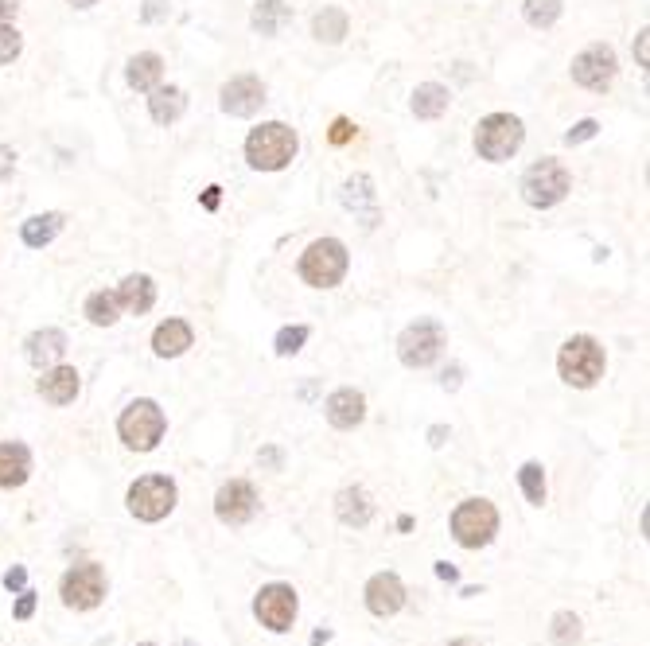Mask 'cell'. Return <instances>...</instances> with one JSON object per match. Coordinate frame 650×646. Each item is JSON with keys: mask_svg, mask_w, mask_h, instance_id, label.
Listing matches in <instances>:
<instances>
[{"mask_svg": "<svg viewBox=\"0 0 650 646\" xmlns=\"http://www.w3.org/2000/svg\"><path fill=\"white\" fill-rule=\"evenodd\" d=\"M296 148H300V141H296L292 125L265 121V125L250 129V137H246V160L257 172H281L296 160Z\"/></svg>", "mask_w": 650, "mask_h": 646, "instance_id": "1", "label": "cell"}, {"mask_svg": "<svg viewBox=\"0 0 650 646\" xmlns=\"http://www.w3.org/2000/svg\"><path fill=\"white\" fill-rule=\"evenodd\" d=\"M604 347L592 339V335H573V339H565V347H561V355H557V370H561V378L573 386V390H592L600 378H604Z\"/></svg>", "mask_w": 650, "mask_h": 646, "instance_id": "2", "label": "cell"}, {"mask_svg": "<svg viewBox=\"0 0 650 646\" xmlns=\"http://www.w3.org/2000/svg\"><path fill=\"white\" fill-rule=\"evenodd\" d=\"M347 265H351V253L339 238H316L300 253V281L312 288H335L347 277Z\"/></svg>", "mask_w": 650, "mask_h": 646, "instance_id": "3", "label": "cell"}, {"mask_svg": "<svg viewBox=\"0 0 650 646\" xmlns=\"http://www.w3.org/2000/svg\"><path fill=\"white\" fill-rule=\"evenodd\" d=\"M569 191H573V176H569V168H565L561 160H553V156L530 164L526 176H522V199H526L530 207H538V211L557 207Z\"/></svg>", "mask_w": 650, "mask_h": 646, "instance_id": "4", "label": "cell"}, {"mask_svg": "<svg viewBox=\"0 0 650 646\" xmlns=\"http://www.w3.org/2000/svg\"><path fill=\"white\" fill-rule=\"evenodd\" d=\"M526 141V129L514 113H487L479 125H475V152L491 164H503L510 160Z\"/></svg>", "mask_w": 650, "mask_h": 646, "instance_id": "5", "label": "cell"}, {"mask_svg": "<svg viewBox=\"0 0 650 646\" xmlns=\"http://www.w3.org/2000/svg\"><path fill=\"white\" fill-rule=\"evenodd\" d=\"M164 429H168L164 409H160L152 397H137V401L117 417V432H121V440H125L133 452H152V448L164 440Z\"/></svg>", "mask_w": 650, "mask_h": 646, "instance_id": "6", "label": "cell"}, {"mask_svg": "<svg viewBox=\"0 0 650 646\" xmlns=\"http://www.w3.org/2000/svg\"><path fill=\"white\" fill-rule=\"evenodd\" d=\"M499 534V510L487 499H464L452 510V538L464 549H483Z\"/></svg>", "mask_w": 650, "mask_h": 646, "instance_id": "7", "label": "cell"}, {"mask_svg": "<svg viewBox=\"0 0 650 646\" xmlns=\"http://www.w3.org/2000/svg\"><path fill=\"white\" fill-rule=\"evenodd\" d=\"M125 503H129V514H133V518H141V522H160V518H168L172 506H176V483H172L168 475H145V479H137V483L129 487Z\"/></svg>", "mask_w": 650, "mask_h": 646, "instance_id": "8", "label": "cell"}, {"mask_svg": "<svg viewBox=\"0 0 650 646\" xmlns=\"http://www.w3.org/2000/svg\"><path fill=\"white\" fill-rule=\"evenodd\" d=\"M444 351V327L436 320H417L409 323L398 335V359L409 366V370H425L433 366Z\"/></svg>", "mask_w": 650, "mask_h": 646, "instance_id": "9", "label": "cell"}, {"mask_svg": "<svg viewBox=\"0 0 650 646\" xmlns=\"http://www.w3.org/2000/svg\"><path fill=\"white\" fill-rule=\"evenodd\" d=\"M59 596H63V604L74 611L98 608V604L106 600V569L94 565V561L74 565L71 573L63 576V584H59Z\"/></svg>", "mask_w": 650, "mask_h": 646, "instance_id": "10", "label": "cell"}, {"mask_svg": "<svg viewBox=\"0 0 650 646\" xmlns=\"http://www.w3.org/2000/svg\"><path fill=\"white\" fill-rule=\"evenodd\" d=\"M615 71H619V59L608 43H592L573 59V82L592 94H604L615 82Z\"/></svg>", "mask_w": 650, "mask_h": 646, "instance_id": "11", "label": "cell"}, {"mask_svg": "<svg viewBox=\"0 0 650 646\" xmlns=\"http://www.w3.org/2000/svg\"><path fill=\"white\" fill-rule=\"evenodd\" d=\"M296 592L289 584H265L253 600V615L261 619V627H269L273 635H285L292 623H296Z\"/></svg>", "mask_w": 650, "mask_h": 646, "instance_id": "12", "label": "cell"}, {"mask_svg": "<svg viewBox=\"0 0 650 646\" xmlns=\"http://www.w3.org/2000/svg\"><path fill=\"white\" fill-rule=\"evenodd\" d=\"M215 514L218 522H226V526H246L253 514H257V491H253V483H246V479L222 483L215 495Z\"/></svg>", "mask_w": 650, "mask_h": 646, "instance_id": "13", "label": "cell"}, {"mask_svg": "<svg viewBox=\"0 0 650 646\" xmlns=\"http://www.w3.org/2000/svg\"><path fill=\"white\" fill-rule=\"evenodd\" d=\"M218 106L230 117H253L265 106V82L257 74H238L218 90Z\"/></svg>", "mask_w": 650, "mask_h": 646, "instance_id": "14", "label": "cell"}, {"mask_svg": "<svg viewBox=\"0 0 650 646\" xmlns=\"http://www.w3.org/2000/svg\"><path fill=\"white\" fill-rule=\"evenodd\" d=\"M401 604H405V584H401L398 576L394 573L370 576V584H366V608L374 611L378 619L401 611Z\"/></svg>", "mask_w": 650, "mask_h": 646, "instance_id": "15", "label": "cell"}, {"mask_svg": "<svg viewBox=\"0 0 650 646\" xmlns=\"http://www.w3.org/2000/svg\"><path fill=\"white\" fill-rule=\"evenodd\" d=\"M327 421H331V429H359L362 421H366V397L359 390H335V394L327 397L324 405Z\"/></svg>", "mask_w": 650, "mask_h": 646, "instance_id": "16", "label": "cell"}, {"mask_svg": "<svg viewBox=\"0 0 650 646\" xmlns=\"http://www.w3.org/2000/svg\"><path fill=\"white\" fill-rule=\"evenodd\" d=\"M78 370L74 366H63V362H55V366H47L43 370V378H39V394L43 401H51V405H71L74 397H78Z\"/></svg>", "mask_w": 650, "mask_h": 646, "instance_id": "17", "label": "cell"}, {"mask_svg": "<svg viewBox=\"0 0 650 646\" xmlns=\"http://www.w3.org/2000/svg\"><path fill=\"white\" fill-rule=\"evenodd\" d=\"M343 207L355 211L362 218V226H374L378 222V191L370 176H351L343 183Z\"/></svg>", "mask_w": 650, "mask_h": 646, "instance_id": "18", "label": "cell"}, {"mask_svg": "<svg viewBox=\"0 0 650 646\" xmlns=\"http://www.w3.org/2000/svg\"><path fill=\"white\" fill-rule=\"evenodd\" d=\"M28 475H32V452H28L20 440L0 444V487H4V491L24 487Z\"/></svg>", "mask_w": 650, "mask_h": 646, "instance_id": "19", "label": "cell"}, {"mask_svg": "<svg viewBox=\"0 0 650 646\" xmlns=\"http://www.w3.org/2000/svg\"><path fill=\"white\" fill-rule=\"evenodd\" d=\"M63 355H67V335H63L59 327H43V331H32V335H28V362H32V366L47 370V366L63 362Z\"/></svg>", "mask_w": 650, "mask_h": 646, "instance_id": "20", "label": "cell"}, {"mask_svg": "<svg viewBox=\"0 0 650 646\" xmlns=\"http://www.w3.org/2000/svg\"><path fill=\"white\" fill-rule=\"evenodd\" d=\"M191 343H195V331H191L187 320H164L152 331V351L160 359H180Z\"/></svg>", "mask_w": 650, "mask_h": 646, "instance_id": "21", "label": "cell"}, {"mask_svg": "<svg viewBox=\"0 0 650 646\" xmlns=\"http://www.w3.org/2000/svg\"><path fill=\"white\" fill-rule=\"evenodd\" d=\"M117 304H121L129 316H145V312H152V304H156V285H152V277H145V273L125 277L121 288H117Z\"/></svg>", "mask_w": 650, "mask_h": 646, "instance_id": "22", "label": "cell"}, {"mask_svg": "<svg viewBox=\"0 0 650 646\" xmlns=\"http://www.w3.org/2000/svg\"><path fill=\"white\" fill-rule=\"evenodd\" d=\"M160 78H164V59H160L156 51H141V55H133V59H129V67H125V82H129L137 94L156 90V86H160Z\"/></svg>", "mask_w": 650, "mask_h": 646, "instance_id": "23", "label": "cell"}, {"mask_svg": "<svg viewBox=\"0 0 650 646\" xmlns=\"http://www.w3.org/2000/svg\"><path fill=\"white\" fill-rule=\"evenodd\" d=\"M148 94H152V98H148V113H152L156 125H176L183 117L187 94H183L180 86H156V90H148Z\"/></svg>", "mask_w": 650, "mask_h": 646, "instance_id": "24", "label": "cell"}, {"mask_svg": "<svg viewBox=\"0 0 650 646\" xmlns=\"http://www.w3.org/2000/svg\"><path fill=\"white\" fill-rule=\"evenodd\" d=\"M335 514H339L343 526L362 530V526L374 518V503H370V495H366L362 487H343L339 499H335Z\"/></svg>", "mask_w": 650, "mask_h": 646, "instance_id": "25", "label": "cell"}, {"mask_svg": "<svg viewBox=\"0 0 650 646\" xmlns=\"http://www.w3.org/2000/svg\"><path fill=\"white\" fill-rule=\"evenodd\" d=\"M63 222H67V218L59 215V211H47V215H32L28 222H24V226H20V238H24V246H28V250H43V246H51V242L59 238Z\"/></svg>", "mask_w": 650, "mask_h": 646, "instance_id": "26", "label": "cell"}, {"mask_svg": "<svg viewBox=\"0 0 650 646\" xmlns=\"http://www.w3.org/2000/svg\"><path fill=\"white\" fill-rule=\"evenodd\" d=\"M289 20H292V8L285 0H257V4H253L250 24L257 36H277Z\"/></svg>", "mask_w": 650, "mask_h": 646, "instance_id": "27", "label": "cell"}, {"mask_svg": "<svg viewBox=\"0 0 650 646\" xmlns=\"http://www.w3.org/2000/svg\"><path fill=\"white\" fill-rule=\"evenodd\" d=\"M448 102H452L448 86H440V82H421V86L413 90V117L436 121V117L448 109Z\"/></svg>", "mask_w": 650, "mask_h": 646, "instance_id": "28", "label": "cell"}, {"mask_svg": "<svg viewBox=\"0 0 650 646\" xmlns=\"http://www.w3.org/2000/svg\"><path fill=\"white\" fill-rule=\"evenodd\" d=\"M347 32H351V20H347L343 8H324V12H316V20H312V36L320 39V43H339Z\"/></svg>", "mask_w": 650, "mask_h": 646, "instance_id": "29", "label": "cell"}, {"mask_svg": "<svg viewBox=\"0 0 650 646\" xmlns=\"http://www.w3.org/2000/svg\"><path fill=\"white\" fill-rule=\"evenodd\" d=\"M86 320L94 323V327H113L117 323V316H121V304H117V292H90L86 296Z\"/></svg>", "mask_w": 650, "mask_h": 646, "instance_id": "30", "label": "cell"}, {"mask_svg": "<svg viewBox=\"0 0 650 646\" xmlns=\"http://www.w3.org/2000/svg\"><path fill=\"white\" fill-rule=\"evenodd\" d=\"M561 12H565V4H561V0H526V4H522L526 24H530V28H538V32L553 28V24L561 20Z\"/></svg>", "mask_w": 650, "mask_h": 646, "instance_id": "31", "label": "cell"}, {"mask_svg": "<svg viewBox=\"0 0 650 646\" xmlns=\"http://www.w3.org/2000/svg\"><path fill=\"white\" fill-rule=\"evenodd\" d=\"M580 619L573 615V611H557L553 615V623H549V639L557 646H577L580 643Z\"/></svg>", "mask_w": 650, "mask_h": 646, "instance_id": "32", "label": "cell"}, {"mask_svg": "<svg viewBox=\"0 0 650 646\" xmlns=\"http://www.w3.org/2000/svg\"><path fill=\"white\" fill-rule=\"evenodd\" d=\"M518 483H522V495H526L534 506L545 503V471H542V464H538V460L522 464V471H518Z\"/></svg>", "mask_w": 650, "mask_h": 646, "instance_id": "33", "label": "cell"}, {"mask_svg": "<svg viewBox=\"0 0 650 646\" xmlns=\"http://www.w3.org/2000/svg\"><path fill=\"white\" fill-rule=\"evenodd\" d=\"M308 335H312V331H308L304 323H292V327H281V331H277V343H273V347H277L281 359H289V355H296V351L308 343Z\"/></svg>", "mask_w": 650, "mask_h": 646, "instance_id": "34", "label": "cell"}, {"mask_svg": "<svg viewBox=\"0 0 650 646\" xmlns=\"http://www.w3.org/2000/svg\"><path fill=\"white\" fill-rule=\"evenodd\" d=\"M20 47H24L20 32H16L12 24H0V67H8V63L20 55Z\"/></svg>", "mask_w": 650, "mask_h": 646, "instance_id": "35", "label": "cell"}, {"mask_svg": "<svg viewBox=\"0 0 650 646\" xmlns=\"http://www.w3.org/2000/svg\"><path fill=\"white\" fill-rule=\"evenodd\" d=\"M600 133V121L596 117H584V121H577L569 133H565V144H584V141H592Z\"/></svg>", "mask_w": 650, "mask_h": 646, "instance_id": "36", "label": "cell"}, {"mask_svg": "<svg viewBox=\"0 0 650 646\" xmlns=\"http://www.w3.org/2000/svg\"><path fill=\"white\" fill-rule=\"evenodd\" d=\"M355 133H359V129H355V125H351L347 117H335V121H331V129H327V141H331V144H339V148H343V144H351V141H355Z\"/></svg>", "mask_w": 650, "mask_h": 646, "instance_id": "37", "label": "cell"}, {"mask_svg": "<svg viewBox=\"0 0 650 646\" xmlns=\"http://www.w3.org/2000/svg\"><path fill=\"white\" fill-rule=\"evenodd\" d=\"M164 16H168V0H145V8H141V20L145 24H156Z\"/></svg>", "mask_w": 650, "mask_h": 646, "instance_id": "38", "label": "cell"}, {"mask_svg": "<svg viewBox=\"0 0 650 646\" xmlns=\"http://www.w3.org/2000/svg\"><path fill=\"white\" fill-rule=\"evenodd\" d=\"M32 611H36V592L20 588V600H16V619H32Z\"/></svg>", "mask_w": 650, "mask_h": 646, "instance_id": "39", "label": "cell"}, {"mask_svg": "<svg viewBox=\"0 0 650 646\" xmlns=\"http://www.w3.org/2000/svg\"><path fill=\"white\" fill-rule=\"evenodd\" d=\"M24 580H28V569H24V565H12V569L4 573V588H8V592H20Z\"/></svg>", "mask_w": 650, "mask_h": 646, "instance_id": "40", "label": "cell"}, {"mask_svg": "<svg viewBox=\"0 0 650 646\" xmlns=\"http://www.w3.org/2000/svg\"><path fill=\"white\" fill-rule=\"evenodd\" d=\"M261 467H269V471H281V464H285V452L281 448H261Z\"/></svg>", "mask_w": 650, "mask_h": 646, "instance_id": "41", "label": "cell"}, {"mask_svg": "<svg viewBox=\"0 0 650 646\" xmlns=\"http://www.w3.org/2000/svg\"><path fill=\"white\" fill-rule=\"evenodd\" d=\"M12 172H16V152H12L8 144H0V183L8 180Z\"/></svg>", "mask_w": 650, "mask_h": 646, "instance_id": "42", "label": "cell"}, {"mask_svg": "<svg viewBox=\"0 0 650 646\" xmlns=\"http://www.w3.org/2000/svg\"><path fill=\"white\" fill-rule=\"evenodd\" d=\"M635 55H639V67H650V32L643 28L635 39Z\"/></svg>", "mask_w": 650, "mask_h": 646, "instance_id": "43", "label": "cell"}, {"mask_svg": "<svg viewBox=\"0 0 650 646\" xmlns=\"http://www.w3.org/2000/svg\"><path fill=\"white\" fill-rule=\"evenodd\" d=\"M218 203H222V187L211 183V187L203 191V211H218Z\"/></svg>", "mask_w": 650, "mask_h": 646, "instance_id": "44", "label": "cell"}, {"mask_svg": "<svg viewBox=\"0 0 650 646\" xmlns=\"http://www.w3.org/2000/svg\"><path fill=\"white\" fill-rule=\"evenodd\" d=\"M20 12V0H0V24H12Z\"/></svg>", "mask_w": 650, "mask_h": 646, "instance_id": "45", "label": "cell"}, {"mask_svg": "<svg viewBox=\"0 0 650 646\" xmlns=\"http://www.w3.org/2000/svg\"><path fill=\"white\" fill-rule=\"evenodd\" d=\"M460 374H464L460 366H452V370H444V390H456V386H460Z\"/></svg>", "mask_w": 650, "mask_h": 646, "instance_id": "46", "label": "cell"}, {"mask_svg": "<svg viewBox=\"0 0 650 646\" xmlns=\"http://www.w3.org/2000/svg\"><path fill=\"white\" fill-rule=\"evenodd\" d=\"M444 440H448V429H444V425H433V429H429V444H433V448H440Z\"/></svg>", "mask_w": 650, "mask_h": 646, "instance_id": "47", "label": "cell"}, {"mask_svg": "<svg viewBox=\"0 0 650 646\" xmlns=\"http://www.w3.org/2000/svg\"><path fill=\"white\" fill-rule=\"evenodd\" d=\"M436 576H444V580H456V569H452L448 561H440V565H436Z\"/></svg>", "mask_w": 650, "mask_h": 646, "instance_id": "48", "label": "cell"}, {"mask_svg": "<svg viewBox=\"0 0 650 646\" xmlns=\"http://www.w3.org/2000/svg\"><path fill=\"white\" fill-rule=\"evenodd\" d=\"M67 4H74V8H94L98 0H67Z\"/></svg>", "mask_w": 650, "mask_h": 646, "instance_id": "49", "label": "cell"}, {"mask_svg": "<svg viewBox=\"0 0 650 646\" xmlns=\"http://www.w3.org/2000/svg\"><path fill=\"white\" fill-rule=\"evenodd\" d=\"M448 646H479L475 639H456V643H448Z\"/></svg>", "mask_w": 650, "mask_h": 646, "instance_id": "50", "label": "cell"}, {"mask_svg": "<svg viewBox=\"0 0 650 646\" xmlns=\"http://www.w3.org/2000/svg\"><path fill=\"white\" fill-rule=\"evenodd\" d=\"M141 646H156V643H141Z\"/></svg>", "mask_w": 650, "mask_h": 646, "instance_id": "51", "label": "cell"}]
</instances>
